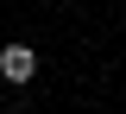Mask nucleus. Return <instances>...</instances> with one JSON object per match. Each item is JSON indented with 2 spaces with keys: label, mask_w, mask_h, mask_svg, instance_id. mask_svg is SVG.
Masks as SVG:
<instances>
[{
  "label": "nucleus",
  "mask_w": 126,
  "mask_h": 114,
  "mask_svg": "<svg viewBox=\"0 0 126 114\" xmlns=\"http://www.w3.org/2000/svg\"><path fill=\"white\" fill-rule=\"evenodd\" d=\"M0 82H6V76H0Z\"/></svg>",
  "instance_id": "nucleus-3"
},
{
  "label": "nucleus",
  "mask_w": 126,
  "mask_h": 114,
  "mask_svg": "<svg viewBox=\"0 0 126 114\" xmlns=\"http://www.w3.org/2000/svg\"><path fill=\"white\" fill-rule=\"evenodd\" d=\"M0 76H6V82H32V76H38V51H32V45H6V51H0Z\"/></svg>",
  "instance_id": "nucleus-1"
},
{
  "label": "nucleus",
  "mask_w": 126,
  "mask_h": 114,
  "mask_svg": "<svg viewBox=\"0 0 126 114\" xmlns=\"http://www.w3.org/2000/svg\"><path fill=\"white\" fill-rule=\"evenodd\" d=\"M6 114H25V108H6Z\"/></svg>",
  "instance_id": "nucleus-2"
}]
</instances>
